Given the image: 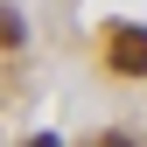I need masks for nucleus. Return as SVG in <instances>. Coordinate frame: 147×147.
<instances>
[{
  "label": "nucleus",
  "mask_w": 147,
  "mask_h": 147,
  "mask_svg": "<svg viewBox=\"0 0 147 147\" xmlns=\"http://www.w3.org/2000/svg\"><path fill=\"white\" fill-rule=\"evenodd\" d=\"M28 147H63V140H56V133H35V140H28Z\"/></svg>",
  "instance_id": "nucleus-4"
},
{
  "label": "nucleus",
  "mask_w": 147,
  "mask_h": 147,
  "mask_svg": "<svg viewBox=\"0 0 147 147\" xmlns=\"http://www.w3.org/2000/svg\"><path fill=\"white\" fill-rule=\"evenodd\" d=\"M91 147H133V140H126V133H98Z\"/></svg>",
  "instance_id": "nucleus-3"
},
{
  "label": "nucleus",
  "mask_w": 147,
  "mask_h": 147,
  "mask_svg": "<svg viewBox=\"0 0 147 147\" xmlns=\"http://www.w3.org/2000/svg\"><path fill=\"white\" fill-rule=\"evenodd\" d=\"M105 56H112V70H119V77H147V28H140V21H119Z\"/></svg>",
  "instance_id": "nucleus-1"
},
{
  "label": "nucleus",
  "mask_w": 147,
  "mask_h": 147,
  "mask_svg": "<svg viewBox=\"0 0 147 147\" xmlns=\"http://www.w3.org/2000/svg\"><path fill=\"white\" fill-rule=\"evenodd\" d=\"M0 42H7V49H21V42H28V21H21L14 7H0Z\"/></svg>",
  "instance_id": "nucleus-2"
}]
</instances>
